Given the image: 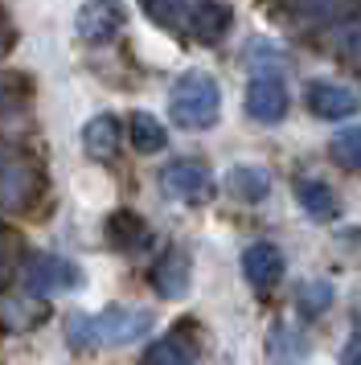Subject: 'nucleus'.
Returning <instances> with one entry per match:
<instances>
[{"mask_svg": "<svg viewBox=\"0 0 361 365\" xmlns=\"http://www.w3.org/2000/svg\"><path fill=\"white\" fill-rule=\"evenodd\" d=\"M332 304V287H328L325 279H316V283H304L300 287V296H295V308L304 316H320Z\"/></svg>", "mask_w": 361, "mask_h": 365, "instance_id": "b1692460", "label": "nucleus"}, {"mask_svg": "<svg viewBox=\"0 0 361 365\" xmlns=\"http://www.w3.org/2000/svg\"><path fill=\"white\" fill-rule=\"evenodd\" d=\"M128 135H131V148L140 156H152V152H161L168 144V132H164V123L152 111H136L128 123Z\"/></svg>", "mask_w": 361, "mask_h": 365, "instance_id": "a211bd4d", "label": "nucleus"}, {"mask_svg": "<svg viewBox=\"0 0 361 365\" xmlns=\"http://www.w3.org/2000/svg\"><path fill=\"white\" fill-rule=\"evenodd\" d=\"M328 152H332L345 168H361V123L337 128V132H332V144H328Z\"/></svg>", "mask_w": 361, "mask_h": 365, "instance_id": "5701e85b", "label": "nucleus"}, {"mask_svg": "<svg viewBox=\"0 0 361 365\" xmlns=\"http://www.w3.org/2000/svg\"><path fill=\"white\" fill-rule=\"evenodd\" d=\"M46 160L25 144L0 135V214H33L46 197Z\"/></svg>", "mask_w": 361, "mask_h": 365, "instance_id": "f257e3e1", "label": "nucleus"}, {"mask_svg": "<svg viewBox=\"0 0 361 365\" xmlns=\"http://www.w3.org/2000/svg\"><path fill=\"white\" fill-rule=\"evenodd\" d=\"M185 329L168 332V336H161V341H152L144 353V365H193L197 349L189 345V324L193 320H180Z\"/></svg>", "mask_w": 361, "mask_h": 365, "instance_id": "ddd939ff", "label": "nucleus"}, {"mask_svg": "<svg viewBox=\"0 0 361 365\" xmlns=\"http://www.w3.org/2000/svg\"><path fill=\"white\" fill-rule=\"evenodd\" d=\"M295 201H300V210L308 217H316V222L337 217V193H332L320 177H295Z\"/></svg>", "mask_w": 361, "mask_h": 365, "instance_id": "2eb2a0df", "label": "nucleus"}, {"mask_svg": "<svg viewBox=\"0 0 361 365\" xmlns=\"http://www.w3.org/2000/svg\"><path fill=\"white\" fill-rule=\"evenodd\" d=\"M243 275L255 292H271V287H279L283 275H288V259H283V250L271 247V242H250V247L243 250Z\"/></svg>", "mask_w": 361, "mask_h": 365, "instance_id": "9d476101", "label": "nucleus"}, {"mask_svg": "<svg viewBox=\"0 0 361 365\" xmlns=\"http://www.w3.org/2000/svg\"><path fill=\"white\" fill-rule=\"evenodd\" d=\"M161 189L164 197L185 201V205H201V201L213 197V173L201 160L185 156V160H168L161 168Z\"/></svg>", "mask_w": 361, "mask_h": 365, "instance_id": "39448f33", "label": "nucleus"}, {"mask_svg": "<svg viewBox=\"0 0 361 365\" xmlns=\"http://www.w3.org/2000/svg\"><path fill=\"white\" fill-rule=\"evenodd\" d=\"M13 41H16L13 25H9V17H4V13H0V58H4V53L13 50Z\"/></svg>", "mask_w": 361, "mask_h": 365, "instance_id": "cd10ccee", "label": "nucleus"}, {"mask_svg": "<svg viewBox=\"0 0 361 365\" xmlns=\"http://www.w3.org/2000/svg\"><path fill=\"white\" fill-rule=\"evenodd\" d=\"M267 357H271L275 365H295L300 357H304V336L292 332L288 324H275L271 336H267Z\"/></svg>", "mask_w": 361, "mask_h": 365, "instance_id": "412c9836", "label": "nucleus"}, {"mask_svg": "<svg viewBox=\"0 0 361 365\" xmlns=\"http://www.w3.org/2000/svg\"><path fill=\"white\" fill-rule=\"evenodd\" d=\"M148 283H152V292H156L161 299H185L189 287H193V259H189V250L168 247L161 259L152 263Z\"/></svg>", "mask_w": 361, "mask_h": 365, "instance_id": "0eeeda50", "label": "nucleus"}, {"mask_svg": "<svg viewBox=\"0 0 361 365\" xmlns=\"http://www.w3.org/2000/svg\"><path fill=\"white\" fill-rule=\"evenodd\" d=\"M152 329V316L128 304H107L103 312L91 316V341L98 345H136Z\"/></svg>", "mask_w": 361, "mask_h": 365, "instance_id": "20e7f679", "label": "nucleus"}, {"mask_svg": "<svg viewBox=\"0 0 361 365\" xmlns=\"http://www.w3.org/2000/svg\"><path fill=\"white\" fill-rule=\"evenodd\" d=\"M78 283H82L78 267L70 263V259H62V255H49V250L29 255V259H25V267H21V287H25L29 296H37V299L74 292Z\"/></svg>", "mask_w": 361, "mask_h": 365, "instance_id": "7ed1b4c3", "label": "nucleus"}, {"mask_svg": "<svg viewBox=\"0 0 361 365\" xmlns=\"http://www.w3.org/2000/svg\"><path fill=\"white\" fill-rule=\"evenodd\" d=\"M328 50L337 53L341 62H349L353 70H361V17L341 21V25L328 34Z\"/></svg>", "mask_w": 361, "mask_h": 365, "instance_id": "aec40b11", "label": "nucleus"}, {"mask_svg": "<svg viewBox=\"0 0 361 365\" xmlns=\"http://www.w3.org/2000/svg\"><path fill=\"white\" fill-rule=\"evenodd\" d=\"M361 0H295V17L312 21V25H341Z\"/></svg>", "mask_w": 361, "mask_h": 365, "instance_id": "6ab92c4d", "label": "nucleus"}, {"mask_svg": "<svg viewBox=\"0 0 361 365\" xmlns=\"http://www.w3.org/2000/svg\"><path fill=\"white\" fill-rule=\"evenodd\" d=\"M103 234H107V242L115 250H140L148 242V226L136 210H115V214H107Z\"/></svg>", "mask_w": 361, "mask_h": 365, "instance_id": "4468645a", "label": "nucleus"}, {"mask_svg": "<svg viewBox=\"0 0 361 365\" xmlns=\"http://www.w3.org/2000/svg\"><path fill=\"white\" fill-rule=\"evenodd\" d=\"M304 103H308L312 115L328 119V123H337V119H349L353 111L361 107V99L349 91V86L332 83V78H312L304 86Z\"/></svg>", "mask_w": 361, "mask_h": 365, "instance_id": "6e6552de", "label": "nucleus"}, {"mask_svg": "<svg viewBox=\"0 0 361 365\" xmlns=\"http://www.w3.org/2000/svg\"><path fill=\"white\" fill-rule=\"evenodd\" d=\"M226 189H230V197L246 201V205H259V201H267V193H271V177L255 165H238V168L226 173Z\"/></svg>", "mask_w": 361, "mask_h": 365, "instance_id": "dca6fc26", "label": "nucleus"}, {"mask_svg": "<svg viewBox=\"0 0 361 365\" xmlns=\"http://www.w3.org/2000/svg\"><path fill=\"white\" fill-rule=\"evenodd\" d=\"M144 13L161 29H185V21H189V0H144Z\"/></svg>", "mask_w": 361, "mask_h": 365, "instance_id": "4be33fe9", "label": "nucleus"}, {"mask_svg": "<svg viewBox=\"0 0 361 365\" xmlns=\"http://www.w3.org/2000/svg\"><path fill=\"white\" fill-rule=\"evenodd\" d=\"M123 9H119V0H91V4H82L78 17H74V34L82 41H91V46H103V41H111L119 37L123 29Z\"/></svg>", "mask_w": 361, "mask_h": 365, "instance_id": "1a4fd4ad", "label": "nucleus"}, {"mask_svg": "<svg viewBox=\"0 0 361 365\" xmlns=\"http://www.w3.org/2000/svg\"><path fill=\"white\" fill-rule=\"evenodd\" d=\"M168 115L185 132L213 128L218 115H222V86H218V78L205 74V70H185L173 83V91H168Z\"/></svg>", "mask_w": 361, "mask_h": 365, "instance_id": "f03ea898", "label": "nucleus"}, {"mask_svg": "<svg viewBox=\"0 0 361 365\" xmlns=\"http://www.w3.org/2000/svg\"><path fill=\"white\" fill-rule=\"evenodd\" d=\"M66 341H70V349H78V353L95 349V341H91V316L86 312H70L66 316Z\"/></svg>", "mask_w": 361, "mask_h": 365, "instance_id": "393cba45", "label": "nucleus"}, {"mask_svg": "<svg viewBox=\"0 0 361 365\" xmlns=\"http://www.w3.org/2000/svg\"><path fill=\"white\" fill-rule=\"evenodd\" d=\"M185 29H193V41H201V46H218L234 29V13L222 0H197V4H189Z\"/></svg>", "mask_w": 361, "mask_h": 365, "instance_id": "9b49d317", "label": "nucleus"}, {"mask_svg": "<svg viewBox=\"0 0 361 365\" xmlns=\"http://www.w3.org/2000/svg\"><path fill=\"white\" fill-rule=\"evenodd\" d=\"M46 320V304L37 296H0V329H13V332H25V329H37Z\"/></svg>", "mask_w": 361, "mask_h": 365, "instance_id": "f3484780", "label": "nucleus"}, {"mask_svg": "<svg viewBox=\"0 0 361 365\" xmlns=\"http://www.w3.org/2000/svg\"><path fill=\"white\" fill-rule=\"evenodd\" d=\"M16 83H21V78H13V74H0V119L13 115L16 107L25 103V95H16V91H13Z\"/></svg>", "mask_w": 361, "mask_h": 365, "instance_id": "a878e982", "label": "nucleus"}, {"mask_svg": "<svg viewBox=\"0 0 361 365\" xmlns=\"http://www.w3.org/2000/svg\"><path fill=\"white\" fill-rule=\"evenodd\" d=\"M246 115L255 119V123H279V119L288 115V107H292V95H288V83L279 78V74H255L250 83H246Z\"/></svg>", "mask_w": 361, "mask_h": 365, "instance_id": "423d86ee", "label": "nucleus"}, {"mask_svg": "<svg viewBox=\"0 0 361 365\" xmlns=\"http://www.w3.org/2000/svg\"><path fill=\"white\" fill-rule=\"evenodd\" d=\"M337 365H361V332L345 341V349H341V357H337Z\"/></svg>", "mask_w": 361, "mask_h": 365, "instance_id": "bb28decb", "label": "nucleus"}, {"mask_svg": "<svg viewBox=\"0 0 361 365\" xmlns=\"http://www.w3.org/2000/svg\"><path fill=\"white\" fill-rule=\"evenodd\" d=\"M123 144V119L111 115V111H103V115L86 119V128H82V148L91 160H115V152Z\"/></svg>", "mask_w": 361, "mask_h": 365, "instance_id": "f8f14e48", "label": "nucleus"}]
</instances>
